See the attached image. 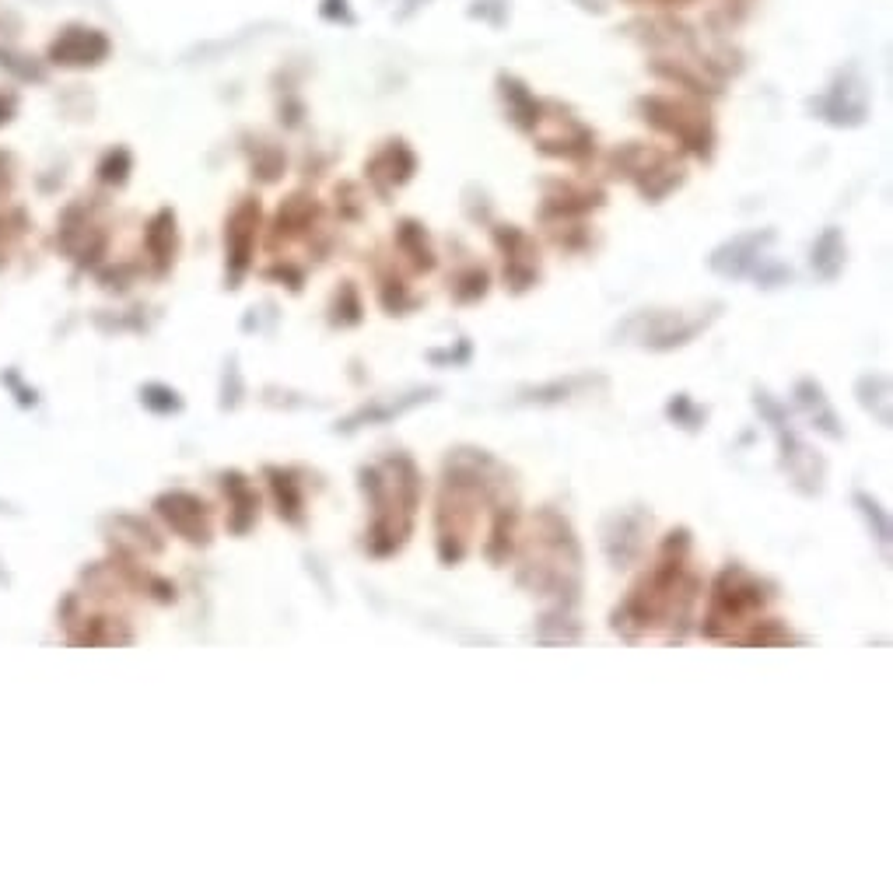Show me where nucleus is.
Masks as SVG:
<instances>
[{
  "label": "nucleus",
  "mask_w": 893,
  "mask_h": 893,
  "mask_svg": "<svg viewBox=\"0 0 893 893\" xmlns=\"http://www.w3.org/2000/svg\"><path fill=\"white\" fill-rule=\"evenodd\" d=\"M424 358L431 361V365H442V368H463L466 361L473 358V344L470 340H456V347H445V351H428Z\"/></svg>",
  "instance_id": "30"
},
{
  "label": "nucleus",
  "mask_w": 893,
  "mask_h": 893,
  "mask_svg": "<svg viewBox=\"0 0 893 893\" xmlns=\"http://www.w3.org/2000/svg\"><path fill=\"white\" fill-rule=\"evenodd\" d=\"M368 172H372V179L379 183V190L389 193L393 186H403L410 176H414V155H410V151L396 141V144H389L379 158H372Z\"/></svg>",
  "instance_id": "18"
},
{
  "label": "nucleus",
  "mask_w": 893,
  "mask_h": 893,
  "mask_svg": "<svg viewBox=\"0 0 893 893\" xmlns=\"http://www.w3.org/2000/svg\"><path fill=\"white\" fill-rule=\"evenodd\" d=\"M648 529H652V515L645 508H624V512L606 515L603 522V550L606 561L613 568H631L645 557Z\"/></svg>",
  "instance_id": "8"
},
{
  "label": "nucleus",
  "mask_w": 893,
  "mask_h": 893,
  "mask_svg": "<svg viewBox=\"0 0 893 893\" xmlns=\"http://www.w3.org/2000/svg\"><path fill=\"white\" fill-rule=\"evenodd\" d=\"M855 508L865 515V522H869L872 536H876V543L883 547V554H886V547H890V515H886V508L879 505L872 494H865V491H855Z\"/></svg>",
  "instance_id": "28"
},
{
  "label": "nucleus",
  "mask_w": 893,
  "mask_h": 893,
  "mask_svg": "<svg viewBox=\"0 0 893 893\" xmlns=\"http://www.w3.org/2000/svg\"><path fill=\"white\" fill-rule=\"evenodd\" d=\"M508 487H512V473L484 449H456L445 456L442 463V494H438L435 512V547L438 561L445 568H456L473 547V529H477L480 501L501 505Z\"/></svg>",
  "instance_id": "2"
},
{
  "label": "nucleus",
  "mask_w": 893,
  "mask_h": 893,
  "mask_svg": "<svg viewBox=\"0 0 893 893\" xmlns=\"http://www.w3.org/2000/svg\"><path fill=\"white\" fill-rule=\"evenodd\" d=\"M438 396H442V389H438V386H417V389L400 393V396H375V400H368L365 407H358L354 414H347L333 431H337V435H354V431L368 428V424H389V421H396V417L417 410L421 403L438 400Z\"/></svg>",
  "instance_id": "9"
},
{
  "label": "nucleus",
  "mask_w": 893,
  "mask_h": 893,
  "mask_svg": "<svg viewBox=\"0 0 893 893\" xmlns=\"http://www.w3.org/2000/svg\"><path fill=\"white\" fill-rule=\"evenodd\" d=\"M592 389H606L603 375H568V379H554L543 382V386H526L519 389L515 403H533V407H554V403L575 400L582 393H592Z\"/></svg>",
  "instance_id": "15"
},
{
  "label": "nucleus",
  "mask_w": 893,
  "mask_h": 893,
  "mask_svg": "<svg viewBox=\"0 0 893 893\" xmlns=\"http://www.w3.org/2000/svg\"><path fill=\"white\" fill-rule=\"evenodd\" d=\"M267 480L270 491H274V505L277 515H281L288 526L305 529L309 526V512H305V480L302 470H291V466H267Z\"/></svg>",
  "instance_id": "12"
},
{
  "label": "nucleus",
  "mask_w": 893,
  "mask_h": 893,
  "mask_svg": "<svg viewBox=\"0 0 893 893\" xmlns=\"http://www.w3.org/2000/svg\"><path fill=\"white\" fill-rule=\"evenodd\" d=\"M753 407H757V414L771 424L774 438H778V459H781V470L788 473V484H792L802 498H816V494H823L827 459H823L820 452H813L799 435H795L792 421H788V410L781 407L767 389H753Z\"/></svg>",
  "instance_id": "6"
},
{
  "label": "nucleus",
  "mask_w": 893,
  "mask_h": 893,
  "mask_svg": "<svg viewBox=\"0 0 893 893\" xmlns=\"http://www.w3.org/2000/svg\"><path fill=\"white\" fill-rule=\"evenodd\" d=\"M225 491L228 498H232V533H249V529L256 526V519H260V494L253 491V484H249L242 473H225Z\"/></svg>",
  "instance_id": "17"
},
{
  "label": "nucleus",
  "mask_w": 893,
  "mask_h": 893,
  "mask_svg": "<svg viewBox=\"0 0 893 893\" xmlns=\"http://www.w3.org/2000/svg\"><path fill=\"white\" fill-rule=\"evenodd\" d=\"M813 270L816 277H823V281H837L844 270V239L837 228H827V232L816 239L813 246Z\"/></svg>",
  "instance_id": "21"
},
{
  "label": "nucleus",
  "mask_w": 893,
  "mask_h": 893,
  "mask_svg": "<svg viewBox=\"0 0 893 893\" xmlns=\"http://www.w3.org/2000/svg\"><path fill=\"white\" fill-rule=\"evenodd\" d=\"M799 634H792L788 631L785 624H781V620H774V617H764V620H753L750 627H746L743 634H739L736 638V645H750V648H771V645H799Z\"/></svg>",
  "instance_id": "23"
},
{
  "label": "nucleus",
  "mask_w": 893,
  "mask_h": 893,
  "mask_svg": "<svg viewBox=\"0 0 893 893\" xmlns=\"http://www.w3.org/2000/svg\"><path fill=\"white\" fill-rule=\"evenodd\" d=\"M718 316H722V305H711L704 312H634L617 330V337L648 347V351H676V347H687L690 340L701 337Z\"/></svg>",
  "instance_id": "7"
},
{
  "label": "nucleus",
  "mask_w": 893,
  "mask_h": 893,
  "mask_svg": "<svg viewBox=\"0 0 893 893\" xmlns=\"http://www.w3.org/2000/svg\"><path fill=\"white\" fill-rule=\"evenodd\" d=\"M690 529H673L662 540L659 561L634 582L624 603L613 610L610 627L627 641L662 631L666 641H683L690 631L694 603L701 596V578L687 568Z\"/></svg>",
  "instance_id": "1"
},
{
  "label": "nucleus",
  "mask_w": 893,
  "mask_h": 893,
  "mask_svg": "<svg viewBox=\"0 0 893 893\" xmlns=\"http://www.w3.org/2000/svg\"><path fill=\"white\" fill-rule=\"evenodd\" d=\"M795 396V407L802 410V414L809 417V424H813L820 435H827L830 442H844V424L841 417H837V410L830 407L827 393H823V386L816 379H799L792 389Z\"/></svg>",
  "instance_id": "14"
},
{
  "label": "nucleus",
  "mask_w": 893,
  "mask_h": 893,
  "mask_svg": "<svg viewBox=\"0 0 893 893\" xmlns=\"http://www.w3.org/2000/svg\"><path fill=\"white\" fill-rule=\"evenodd\" d=\"M771 599H774L771 582L746 571L743 564H729L711 582L708 613H704L701 634L711 641H736L753 620L764 617Z\"/></svg>",
  "instance_id": "5"
},
{
  "label": "nucleus",
  "mask_w": 893,
  "mask_h": 893,
  "mask_svg": "<svg viewBox=\"0 0 893 893\" xmlns=\"http://www.w3.org/2000/svg\"><path fill=\"white\" fill-rule=\"evenodd\" d=\"M487 291H491V274H487L484 267H470L466 274H459L456 281H452V298H456L459 305L484 302Z\"/></svg>",
  "instance_id": "27"
},
{
  "label": "nucleus",
  "mask_w": 893,
  "mask_h": 893,
  "mask_svg": "<svg viewBox=\"0 0 893 893\" xmlns=\"http://www.w3.org/2000/svg\"><path fill=\"white\" fill-rule=\"evenodd\" d=\"M396 239H400V249L407 253L410 267H414L417 274H431V270H435V253H431L428 235H424L421 225H414V221H403L400 235H396Z\"/></svg>",
  "instance_id": "24"
},
{
  "label": "nucleus",
  "mask_w": 893,
  "mask_h": 893,
  "mask_svg": "<svg viewBox=\"0 0 893 893\" xmlns=\"http://www.w3.org/2000/svg\"><path fill=\"white\" fill-rule=\"evenodd\" d=\"M155 508L183 540L211 543V515H207V505L200 498H193L186 491H172V494H162L155 501Z\"/></svg>",
  "instance_id": "11"
},
{
  "label": "nucleus",
  "mask_w": 893,
  "mask_h": 893,
  "mask_svg": "<svg viewBox=\"0 0 893 893\" xmlns=\"http://www.w3.org/2000/svg\"><path fill=\"white\" fill-rule=\"evenodd\" d=\"M141 396H144V403L155 410V414H176V410L183 407V400H179L176 389H165V386H148Z\"/></svg>",
  "instance_id": "31"
},
{
  "label": "nucleus",
  "mask_w": 893,
  "mask_h": 893,
  "mask_svg": "<svg viewBox=\"0 0 893 893\" xmlns=\"http://www.w3.org/2000/svg\"><path fill=\"white\" fill-rule=\"evenodd\" d=\"M855 396L862 403V410H869L872 421H879V428H890V379L886 375H862L855 382Z\"/></svg>",
  "instance_id": "20"
},
{
  "label": "nucleus",
  "mask_w": 893,
  "mask_h": 893,
  "mask_svg": "<svg viewBox=\"0 0 893 893\" xmlns=\"http://www.w3.org/2000/svg\"><path fill=\"white\" fill-rule=\"evenodd\" d=\"M330 326L333 330H354V326H361V319H365V302H361V291L354 288L351 281H344L337 288V295H333L330 302Z\"/></svg>",
  "instance_id": "22"
},
{
  "label": "nucleus",
  "mask_w": 893,
  "mask_h": 893,
  "mask_svg": "<svg viewBox=\"0 0 893 893\" xmlns=\"http://www.w3.org/2000/svg\"><path fill=\"white\" fill-rule=\"evenodd\" d=\"M494 242L505 253V288L512 295H526L529 288L540 284V253L529 242V235H522L519 228H498Z\"/></svg>",
  "instance_id": "10"
},
{
  "label": "nucleus",
  "mask_w": 893,
  "mask_h": 893,
  "mask_svg": "<svg viewBox=\"0 0 893 893\" xmlns=\"http://www.w3.org/2000/svg\"><path fill=\"white\" fill-rule=\"evenodd\" d=\"M515 522H519V508H515V501H501V505L491 508V533H487V540H484V557L491 564H505L508 557H512Z\"/></svg>",
  "instance_id": "16"
},
{
  "label": "nucleus",
  "mask_w": 893,
  "mask_h": 893,
  "mask_svg": "<svg viewBox=\"0 0 893 893\" xmlns=\"http://www.w3.org/2000/svg\"><path fill=\"white\" fill-rule=\"evenodd\" d=\"M764 242H771V232H753V235H739V239L725 242L722 249H715L711 256V270L729 281H739V277L753 274L760 263V249Z\"/></svg>",
  "instance_id": "13"
},
{
  "label": "nucleus",
  "mask_w": 893,
  "mask_h": 893,
  "mask_svg": "<svg viewBox=\"0 0 893 893\" xmlns=\"http://www.w3.org/2000/svg\"><path fill=\"white\" fill-rule=\"evenodd\" d=\"M519 585L533 596L557 599L561 610H571L582 596V547L575 529L554 508H540L533 515V533L522 550Z\"/></svg>",
  "instance_id": "4"
},
{
  "label": "nucleus",
  "mask_w": 893,
  "mask_h": 893,
  "mask_svg": "<svg viewBox=\"0 0 893 893\" xmlns=\"http://www.w3.org/2000/svg\"><path fill=\"white\" fill-rule=\"evenodd\" d=\"M256 221H260V207L246 204L232 221V281H239L249 270V253H253V235H256Z\"/></svg>",
  "instance_id": "19"
},
{
  "label": "nucleus",
  "mask_w": 893,
  "mask_h": 893,
  "mask_svg": "<svg viewBox=\"0 0 893 893\" xmlns=\"http://www.w3.org/2000/svg\"><path fill=\"white\" fill-rule=\"evenodd\" d=\"M379 302H382V309H386L389 316H410V312L421 305L407 291V284H403L400 277H393V274H382V281H379Z\"/></svg>",
  "instance_id": "25"
},
{
  "label": "nucleus",
  "mask_w": 893,
  "mask_h": 893,
  "mask_svg": "<svg viewBox=\"0 0 893 893\" xmlns=\"http://www.w3.org/2000/svg\"><path fill=\"white\" fill-rule=\"evenodd\" d=\"M666 417L676 424V428H683V431H701L704 421H708V410L697 407V403L690 400L687 393H676L673 400L666 403Z\"/></svg>",
  "instance_id": "29"
},
{
  "label": "nucleus",
  "mask_w": 893,
  "mask_h": 893,
  "mask_svg": "<svg viewBox=\"0 0 893 893\" xmlns=\"http://www.w3.org/2000/svg\"><path fill=\"white\" fill-rule=\"evenodd\" d=\"M533 634L540 641H578L582 638V624L571 617V610H561V606H557L554 613H547V617L536 624Z\"/></svg>",
  "instance_id": "26"
},
{
  "label": "nucleus",
  "mask_w": 893,
  "mask_h": 893,
  "mask_svg": "<svg viewBox=\"0 0 893 893\" xmlns=\"http://www.w3.org/2000/svg\"><path fill=\"white\" fill-rule=\"evenodd\" d=\"M358 484L372 505V522L365 533V550L375 561L400 554L414 533L417 508H421L424 480L407 452H389L372 466H361Z\"/></svg>",
  "instance_id": "3"
}]
</instances>
